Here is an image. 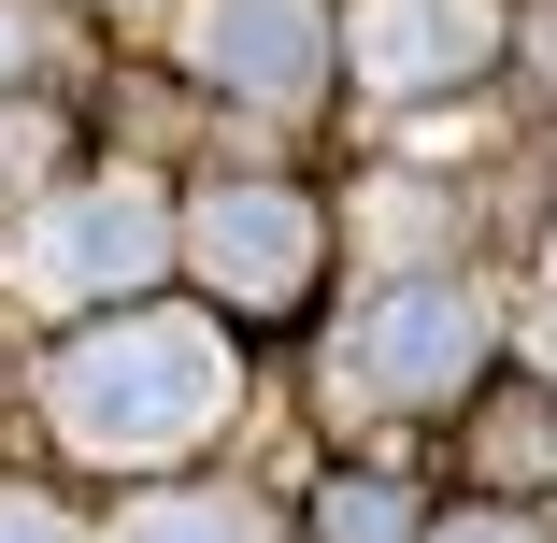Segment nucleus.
Returning a JSON list of instances; mask_svg holds the SVG:
<instances>
[{"instance_id": "obj_9", "label": "nucleus", "mask_w": 557, "mask_h": 543, "mask_svg": "<svg viewBox=\"0 0 557 543\" xmlns=\"http://www.w3.org/2000/svg\"><path fill=\"white\" fill-rule=\"evenodd\" d=\"M486 472H557V400H515L486 429Z\"/></svg>"}, {"instance_id": "obj_12", "label": "nucleus", "mask_w": 557, "mask_h": 543, "mask_svg": "<svg viewBox=\"0 0 557 543\" xmlns=\"http://www.w3.org/2000/svg\"><path fill=\"white\" fill-rule=\"evenodd\" d=\"M44 44H29V15H15V0H0V72H29Z\"/></svg>"}, {"instance_id": "obj_2", "label": "nucleus", "mask_w": 557, "mask_h": 543, "mask_svg": "<svg viewBox=\"0 0 557 543\" xmlns=\"http://www.w3.org/2000/svg\"><path fill=\"white\" fill-rule=\"evenodd\" d=\"M472 358H486V300L429 272V286H386L358 330L329 344V400H344V415H358V400H372V415H414V400H458Z\"/></svg>"}, {"instance_id": "obj_7", "label": "nucleus", "mask_w": 557, "mask_h": 543, "mask_svg": "<svg viewBox=\"0 0 557 543\" xmlns=\"http://www.w3.org/2000/svg\"><path fill=\"white\" fill-rule=\"evenodd\" d=\"M129 543H272V515L200 486V501H158V515H129Z\"/></svg>"}, {"instance_id": "obj_5", "label": "nucleus", "mask_w": 557, "mask_h": 543, "mask_svg": "<svg viewBox=\"0 0 557 543\" xmlns=\"http://www.w3.org/2000/svg\"><path fill=\"white\" fill-rule=\"evenodd\" d=\"M344 58H358V86L429 100V86H458V72H486V58H500V15H486V0H358Z\"/></svg>"}, {"instance_id": "obj_3", "label": "nucleus", "mask_w": 557, "mask_h": 543, "mask_svg": "<svg viewBox=\"0 0 557 543\" xmlns=\"http://www.w3.org/2000/svg\"><path fill=\"white\" fill-rule=\"evenodd\" d=\"M158 258H172V214H158L144 186L58 200L44 230H29V286H44V300H129V286H158Z\"/></svg>"}, {"instance_id": "obj_6", "label": "nucleus", "mask_w": 557, "mask_h": 543, "mask_svg": "<svg viewBox=\"0 0 557 543\" xmlns=\"http://www.w3.org/2000/svg\"><path fill=\"white\" fill-rule=\"evenodd\" d=\"M200 72L244 100H300L329 72V15L314 0H200Z\"/></svg>"}, {"instance_id": "obj_10", "label": "nucleus", "mask_w": 557, "mask_h": 543, "mask_svg": "<svg viewBox=\"0 0 557 543\" xmlns=\"http://www.w3.org/2000/svg\"><path fill=\"white\" fill-rule=\"evenodd\" d=\"M0 543H72V529H58L44 501H0Z\"/></svg>"}, {"instance_id": "obj_13", "label": "nucleus", "mask_w": 557, "mask_h": 543, "mask_svg": "<svg viewBox=\"0 0 557 543\" xmlns=\"http://www.w3.org/2000/svg\"><path fill=\"white\" fill-rule=\"evenodd\" d=\"M29 158H44V129H29V115H15V129H0V186H15V172H29Z\"/></svg>"}, {"instance_id": "obj_11", "label": "nucleus", "mask_w": 557, "mask_h": 543, "mask_svg": "<svg viewBox=\"0 0 557 543\" xmlns=\"http://www.w3.org/2000/svg\"><path fill=\"white\" fill-rule=\"evenodd\" d=\"M529 86L557 100V0H543V15H529Z\"/></svg>"}, {"instance_id": "obj_14", "label": "nucleus", "mask_w": 557, "mask_h": 543, "mask_svg": "<svg viewBox=\"0 0 557 543\" xmlns=\"http://www.w3.org/2000/svg\"><path fill=\"white\" fill-rule=\"evenodd\" d=\"M443 543H529V529H500V515H472V529H443Z\"/></svg>"}, {"instance_id": "obj_1", "label": "nucleus", "mask_w": 557, "mask_h": 543, "mask_svg": "<svg viewBox=\"0 0 557 543\" xmlns=\"http://www.w3.org/2000/svg\"><path fill=\"white\" fill-rule=\"evenodd\" d=\"M214 400H230V358L186 314H129V330H86L58 358V429L86 458H186Z\"/></svg>"}, {"instance_id": "obj_4", "label": "nucleus", "mask_w": 557, "mask_h": 543, "mask_svg": "<svg viewBox=\"0 0 557 543\" xmlns=\"http://www.w3.org/2000/svg\"><path fill=\"white\" fill-rule=\"evenodd\" d=\"M186 244H200V272L244 314H300V286H314V200L300 186H214Z\"/></svg>"}, {"instance_id": "obj_8", "label": "nucleus", "mask_w": 557, "mask_h": 543, "mask_svg": "<svg viewBox=\"0 0 557 543\" xmlns=\"http://www.w3.org/2000/svg\"><path fill=\"white\" fill-rule=\"evenodd\" d=\"M400 515H414L400 486H372V472H344V486H329V501H314V543H414Z\"/></svg>"}]
</instances>
